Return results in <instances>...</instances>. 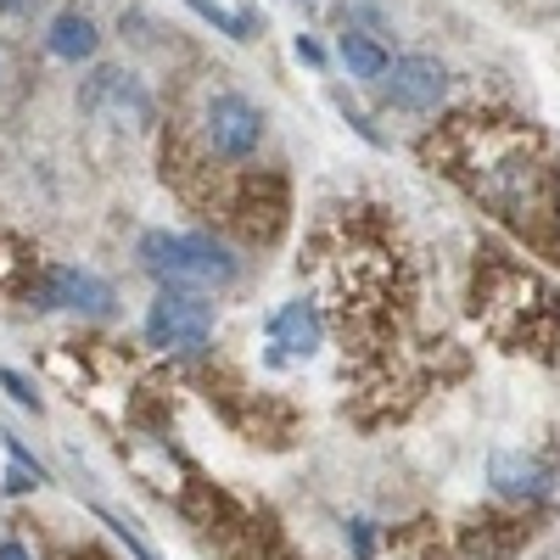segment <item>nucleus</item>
I'll return each mask as SVG.
<instances>
[{
  "label": "nucleus",
  "mask_w": 560,
  "mask_h": 560,
  "mask_svg": "<svg viewBox=\"0 0 560 560\" xmlns=\"http://www.w3.org/2000/svg\"><path fill=\"white\" fill-rule=\"evenodd\" d=\"M420 152L522 242H533L538 253H560V168L533 124L499 113H459L432 129Z\"/></svg>",
  "instance_id": "1"
},
{
  "label": "nucleus",
  "mask_w": 560,
  "mask_h": 560,
  "mask_svg": "<svg viewBox=\"0 0 560 560\" xmlns=\"http://www.w3.org/2000/svg\"><path fill=\"white\" fill-rule=\"evenodd\" d=\"M477 319L482 331L499 348H516V353H549L560 342V292L538 269H527L522 258H510L499 247L477 253Z\"/></svg>",
  "instance_id": "2"
},
{
  "label": "nucleus",
  "mask_w": 560,
  "mask_h": 560,
  "mask_svg": "<svg viewBox=\"0 0 560 560\" xmlns=\"http://www.w3.org/2000/svg\"><path fill=\"white\" fill-rule=\"evenodd\" d=\"M258 147H264V113L242 96V90L202 84L191 118H185L179 135H174V158H163V163H168V174L179 179V191L191 197L197 179H213V174H219L213 163L236 168V163H247Z\"/></svg>",
  "instance_id": "3"
},
{
  "label": "nucleus",
  "mask_w": 560,
  "mask_h": 560,
  "mask_svg": "<svg viewBox=\"0 0 560 560\" xmlns=\"http://www.w3.org/2000/svg\"><path fill=\"white\" fill-rule=\"evenodd\" d=\"M140 269L163 287H185V292H219L236 280V258H230L224 242L213 236H168V230H152L140 236Z\"/></svg>",
  "instance_id": "4"
},
{
  "label": "nucleus",
  "mask_w": 560,
  "mask_h": 560,
  "mask_svg": "<svg viewBox=\"0 0 560 560\" xmlns=\"http://www.w3.org/2000/svg\"><path fill=\"white\" fill-rule=\"evenodd\" d=\"M213 337V303L202 292L163 287L147 308V342L163 353H202Z\"/></svg>",
  "instance_id": "5"
},
{
  "label": "nucleus",
  "mask_w": 560,
  "mask_h": 560,
  "mask_svg": "<svg viewBox=\"0 0 560 560\" xmlns=\"http://www.w3.org/2000/svg\"><path fill=\"white\" fill-rule=\"evenodd\" d=\"M34 308H79V314H107L113 308V287L90 269H39V280L28 287Z\"/></svg>",
  "instance_id": "6"
},
{
  "label": "nucleus",
  "mask_w": 560,
  "mask_h": 560,
  "mask_svg": "<svg viewBox=\"0 0 560 560\" xmlns=\"http://www.w3.org/2000/svg\"><path fill=\"white\" fill-rule=\"evenodd\" d=\"M443 90H448V73H443V62H432V57H398V62H387V73H382L387 107H404V113H432V107L443 102Z\"/></svg>",
  "instance_id": "7"
},
{
  "label": "nucleus",
  "mask_w": 560,
  "mask_h": 560,
  "mask_svg": "<svg viewBox=\"0 0 560 560\" xmlns=\"http://www.w3.org/2000/svg\"><path fill=\"white\" fill-rule=\"evenodd\" d=\"M79 107L84 113H113V118H129V124H152V96L124 68H96L90 73L84 90H79Z\"/></svg>",
  "instance_id": "8"
},
{
  "label": "nucleus",
  "mask_w": 560,
  "mask_h": 560,
  "mask_svg": "<svg viewBox=\"0 0 560 560\" xmlns=\"http://www.w3.org/2000/svg\"><path fill=\"white\" fill-rule=\"evenodd\" d=\"M269 337H275V353L269 359H287V353H298V359H308L314 348H319V337H325V325H319V308L314 303H287L275 319H269Z\"/></svg>",
  "instance_id": "9"
},
{
  "label": "nucleus",
  "mask_w": 560,
  "mask_h": 560,
  "mask_svg": "<svg viewBox=\"0 0 560 560\" xmlns=\"http://www.w3.org/2000/svg\"><path fill=\"white\" fill-rule=\"evenodd\" d=\"M493 488L510 499H538V493H549V465L522 459V454H493Z\"/></svg>",
  "instance_id": "10"
},
{
  "label": "nucleus",
  "mask_w": 560,
  "mask_h": 560,
  "mask_svg": "<svg viewBox=\"0 0 560 560\" xmlns=\"http://www.w3.org/2000/svg\"><path fill=\"white\" fill-rule=\"evenodd\" d=\"M45 45H51V57H62V62H90L96 45H102V34H96V23H90L84 12H62L51 23V34H45Z\"/></svg>",
  "instance_id": "11"
},
{
  "label": "nucleus",
  "mask_w": 560,
  "mask_h": 560,
  "mask_svg": "<svg viewBox=\"0 0 560 560\" xmlns=\"http://www.w3.org/2000/svg\"><path fill=\"white\" fill-rule=\"evenodd\" d=\"M39 280V258L18 242V236H7V230H0V298H28V287Z\"/></svg>",
  "instance_id": "12"
},
{
  "label": "nucleus",
  "mask_w": 560,
  "mask_h": 560,
  "mask_svg": "<svg viewBox=\"0 0 560 560\" xmlns=\"http://www.w3.org/2000/svg\"><path fill=\"white\" fill-rule=\"evenodd\" d=\"M337 57H342V68L353 73V79H382L387 73V45L382 39H370V34H359V28H348L342 39H337Z\"/></svg>",
  "instance_id": "13"
},
{
  "label": "nucleus",
  "mask_w": 560,
  "mask_h": 560,
  "mask_svg": "<svg viewBox=\"0 0 560 560\" xmlns=\"http://www.w3.org/2000/svg\"><path fill=\"white\" fill-rule=\"evenodd\" d=\"M185 7H191L197 18H208L219 34H230V39H253V12H224V7H213V0H185Z\"/></svg>",
  "instance_id": "14"
},
{
  "label": "nucleus",
  "mask_w": 560,
  "mask_h": 560,
  "mask_svg": "<svg viewBox=\"0 0 560 560\" xmlns=\"http://www.w3.org/2000/svg\"><path fill=\"white\" fill-rule=\"evenodd\" d=\"M45 482V471H39V465L12 443V471H7V493H28V488H39Z\"/></svg>",
  "instance_id": "15"
},
{
  "label": "nucleus",
  "mask_w": 560,
  "mask_h": 560,
  "mask_svg": "<svg viewBox=\"0 0 560 560\" xmlns=\"http://www.w3.org/2000/svg\"><path fill=\"white\" fill-rule=\"evenodd\" d=\"M0 387H7V393H12L18 404H28V409H39V398H34V387H28V382L18 376V370H0Z\"/></svg>",
  "instance_id": "16"
},
{
  "label": "nucleus",
  "mask_w": 560,
  "mask_h": 560,
  "mask_svg": "<svg viewBox=\"0 0 560 560\" xmlns=\"http://www.w3.org/2000/svg\"><path fill=\"white\" fill-rule=\"evenodd\" d=\"M298 57H303V62H314V68L325 62V51H319V45H314V39H298Z\"/></svg>",
  "instance_id": "17"
},
{
  "label": "nucleus",
  "mask_w": 560,
  "mask_h": 560,
  "mask_svg": "<svg viewBox=\"0 0 560 560\" xmlns=\"http://www.w3.org/2000/svg\"><path fill=\"white\" fill-rule=\"evenodd\" d=\"M0 560H34V555H28L18 538H7V544H0Z\"/></svg>",
  "instance_id": "18"
},
{
  "label": "nucleus",
  "mask_w": 560,
  "mask_h": 560,
  "mask_svg": "<svg viewBox=\"0 0 560 560\" xmlns=\"http://www.w3.org/2000/svg\"><path fill=\"white\" fill-rule=\"evenodd\" d=\"M23 7H28V0H0V12H7V18H12V12H23Z\"/></svg>",
  "instance_id": "19"
}]
</instances>
